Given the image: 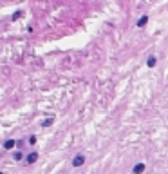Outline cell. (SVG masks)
I'll return each instance as SVG.
<instances>
[{"label":"cell","mask_w":168,"mask_h":174,"mask_svg":"<svg viewBox=\"0 0 168 174\" xmlns=\"http://www.w3.org/2000/svg\"><path fill=\"white\" fill-rule=\"evenodd\" d=\"M146 64H148V67H154V65H156V58H154V56H150Z\"/></svg>","instance_id":"cell-6"},{"label":"cell","mask_w":168,"mask_h":174,"mask_svg":"<svg viewBox=\"0 0 168 174\" xmlns=\"http://www.w3.org/2000/svg\"><path fill=\"white\" fill-rule=\"evenodd\" d=\"M20 17H22V11H16V13L13 15V20H18V18H20Z\"/></svg>","instance_id":"cell-9"},{"label":"cell","mask_w":168,"mask_h":174,"mask_svg":"<svg viewBox=\"0 0 168 174\" xmlns=\"http://www.w3.org/2000/svg\"><path fill=\"white\" fill-rule=\"evenodd\" d=\"M36 160H38V154H36V152H31V154L27 156V163H34Z\"/></svg>","instance_id":"cell-3"},{"label":"cell","mask_w":168,"mask_h":174,"mask_svg":"<svg viewBox=\"0 0 168 174\" xmlns=\"http://www.w3.org/2000/svg\"><path fill=\"white\" fill-rule=\"evenodd\" d=\"M0 174H4V172H0Z\"/></svg>","instance_id":"cell-11"},{"label":"cell","mask_w":168,"mask_h":174,"mask_svg":"<svg viewBox=\"0 0 168 174\" xmlns=\"http://www.w3.org/2000/svg\"><path fill=\"white\" fill-rule=\"evenodd\" d=\"M29 142H31L33 145H34V143H36V136H31V138H29Z\"/></svg>","instance_id":"cell-10"},{"label":"cell","mask_w":168,"mask_h":174,"mask_svg":"<svg viewBox=\"0 0 168 174\" xmlns=\"http://www.w3.org/2000/svg\"><path fill=\"white\" fill-rule=\"evenodd\" d=\"M51 123H52V118H49V120H43V122H42V125H43V127H49Z\"/></svg>","instance_id":"cell-8"},{"label":"cell","mask_w":168,"mask_h":174,"mask_svg":"<svg viewBox=\"0 0 168 174\" xmlns=\"http://www.w3.org/2000/svg\"><path fill=\"white\" fill-rule=\"evenodd\" d=\"M143 171H145V163H137V165H134V174H141Z\"/></svg>","instance_id":"cell-2"},{"label":"cell","mask_w":168,"mask_h":174,"mask_svg":"<svg viewBox=\"0 0 168 174\" xmlns=\"http://www.w3.org/2000/svg\"><path fill=\"white\" fill-rule=\"evenodd\" d=\"M146 22H148V17H141V18H139V22H137V27H145V26H146Z\"/></svg>","instance_id":"cell-4"},{"label":"cell","mask_w":168,"mask_h":174,"mask_svg":"<svg viewBox=\"0 0 168 174\" xmlns=\"http://www.w3.org/2000/svg\"><path fill=\"white\" fill-rule=\"evenodd\" d=\"M16 143H14V140H7L6 143H4V149H13Z\"/></svg>","instance_id":"cell-5"},{"label":"cell","mask_w":168,"mask_h":174,"mask_svg":"<svg viewBox=\"0 0 168 174\" xmlns=\"http://www.w3.org/2000/svg\"><path fill=\"white\" fill-rule=\"evenodd\" d=\"M83 163H85V158H83L81 154H80V156H76V158L72 160V165H74V167H80V165H83Z\"/></svg>","instance_id":"cell-1"},{"label":"cell","mask_w":168,"mask_h":174,"mask_svg":"<svg viewBox=\"0 0 168 174\" xmlns=\"http://www.w3.org/2000/svg\"><path fill=\"white\" fill-rule=\"evenodd\" d=\"M13 158H14V160H22V158H24V154H22L20 151H18V152H14V154H13Z\"/></svg>","instance_id":"cell-7"}]
</instances>
